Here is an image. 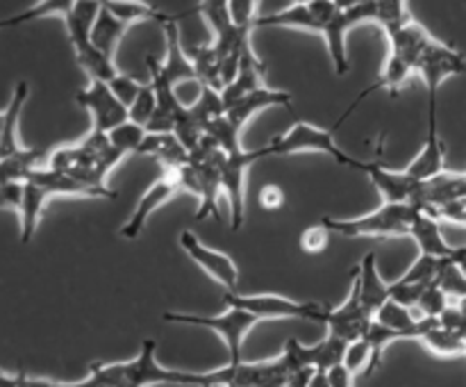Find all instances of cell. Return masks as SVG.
I'll return each instance as SVG.
<instances>
[{"label": "cell", "instance_id": "1", "mask_svg": "<svg viewBox=\"0 0 466 387\" xmlns=\"http://www.w3.org/2000/svg\"><path fill=\"white\" fill-rule=\"evenodd\" d=\"M153 340H146L139 355L127 362H91L89 376L80 382H50L27 376L30 387H153V385H189V387H223L217 372H173L162 367L155 358Z\"/></svg>", "mask_w": 466, "mask_h": 387}, {"label": "cell", "instance_id": "2", "mask_svg": "<svg viewBox=\"0 0 466 387\" xmlns=\"http://www.w3.org/2000/svg\"><path fill=\"white\" fill-rule=\"evenodd\" d=\"M100 5L103 3H86V0H76L73 3L71 12L64 16V23H66L68 39H71L73 53H76V62L80 64L82 71L89 76V82H109L118 76L116 64L109 57H105L94 44H91V30L96 25V18L100 14Z\"/></svg>", "mask_w": 466, "mask_h": 387}, {"label": "cell", "instance_id": "3", "mask_svg": "<svg viewBox=\"0 0 466 387\" xmlns=\"http://www.w3.org/2000/svg\"><path fill=\"white\" fill-rule=\"evenodd\" d=\"M303 358L299 353V340H287L278 358L262 362L226 364L218 369L223 387H287L296 373L305 372Z\"/></svg>", "mask_w": 466, "mask_h": 387}, {"label": "cell", "instance_id": "4", "mask_svg": "<svg viewBox=\"0 0 466 387\" xmlns=\"http://www.w3.org/2000/svg\"><path fill=\"white\" fill-rule=\"evenodd\" d=\"M268 155H296V153H323L335 159L339 167L358 168V171H373L378 162H364L341 150L335 141V130H323L312 123L296 121L287 132L278 135L267 146Z\"/></svg>", "mask_w": 466, "mask_h": 387}, {"label": "cell", "instance_id": "5", "mask_svg": "<svg viewBox=\"0 0 466 387\" xmlns=\"http://www.w3.org/2000/svg\"><path fill=\"white\" fill-rule=\"evenodd\" d=\"M421 208L414 203H382L376 212L358 219L323 217L321 226L344 237H410L414 219Z\"/></svg>", "mask_w": 466, "mask_h": 387}, {"label": "cell", "instance_id": "6", "mask_svg": "<svg viewBox=\"0 0 466 387\" xmlns=\"http://www.w3.org/2000/svg\"><path fill=\"white\" fill-rule=\"evenodd\" d=\"M228 308H241L246 312L255 314L262 319H308V321H317L326 326V319L330 308L321 303H300V300L287 299V296L278 294H255L244 296L237 291H226L223 294Z\"/></svg>", "mask_w": 466, "mask_h": 387}, {"label": "cell", "instance_id": "7", "mask_svg": "<svg viewBox=\"0 0 466 387\" xmlns=\"http://www.w3.org/2000/svg\"><path fill=\"white\" fill-rule=\"evenodd\" d=\"M378 0H362V3H337V12L332 21L323 27V35L330 53L332 66L339 77L350 71L349 53H346V36L353 27L362 23H376Z\"/></svg>", "mask_w": 466, "mask_h": 387}, {"label": "cell", "instance_id": "8", "mask_svg": "<svg viewBox=\"0 0 466 387\" xmlns=\"http://www.w3.org/2000/svg\"><path fill=\"white\" fill-rule=\"evenodd\" d=\"M164 321L168 323H185V326H200L209 328V331H217L223 337L228 346V364H239L241 360V346H244L246 332L259 321L255 314L246 312L241 308H228L223 314L217 317H198V314H185V312H164Z\"/></svg>", "mask_w": 466, "mask_h": 387}, {"label": "cell", "instance_id": "9", "mask_svg": "<svg viewBox=\"0 0 466 387\" xmlns=\"http://www.w3.org/2000/svg\"><path fill=\"white\" fill-rule=\"evenodd\" d=\"M267 146L258 150H237V153H218L217 167L221 171L223 191L230 203V228L232 232L244 226L246 219V171L258 159L267 158Z\"/></svg>", "mask_w": 466, "mask_h": 387}, {"label": "cell", "instance_id": "10", "mask_svg": "<svg viewBox=\"0 0 466 387\" xmlns=\"http://www.w3.org/2000/svg\"><path fill=\"white\" fill-rule=\"evenodd\" d=\"M226 114V105H223L221 89H212V87H200V98L194 105L185 109V117L176 126L173 135L180 139V144L187 150H194L200 144V139L208 132V126L214 118Z\"/></svg>", "mask_w": 466, "mask_h": 387}, {"label": "cell", "instance_id": "11", "mask_svg": "<svg viewBox=\"0 0 466 387\" xmlns=\"http://www.w3.org/2000/svg\"><path fill=\"white\" fill-rule=\"evenodd\" d=\"M337 12L335 0H300L289 5L268 16H259L258 25H276V27H294V30L314 32L323 35V27L332 21Z\"/></svg>", "mask_w": 466, "mask_h": 387}, {"label": "cell", "instance_id": "12", "mask_svg": "<svg viewBox=\"0 0 466 387\" xmlns=\"http://www.w3.org/2000/svg\"><path fill=\"white\" fill-rule=\"evenodd\" d=\"M466 71V57L444 41H432L417 62V76H421L428 89V98H437V91L451 76Z\"/></svg>", "mask_w": 466, "mask_h": 387}, {"label": "cell", "instance_id": "13", "mask_svg": "<svg viewBox=\"0 0 466 387\" xmlns=\"http://www.w3.org/2000/svg\"><path fill=\"white\" fill-rule=\"evenodd\" d=\"M77 103L91 114V121H94L91 130L94 132H105V135H109V132L116 130L118 126L130 121L127 107L114 96V91L109 89V85H105V82L91 80L86 89L77 91Z\"/></svg>", "mask_w": 466, "mask_h": 387}, {"label": "cell", "instance_id": "14", "mask_svg": "<svg viewBox=\"0 0 466 387\" xmlns=\"http://www.w3.org/2000/svg\"><path fill=\"white\" fill-rule=\"evenodd\" d=\"M177 244L180 249L198 264L203 271H208V276H212L218 285L226 287V291H237V282H239V269H237L235 260L230 255L221 253L217 249H209L205 246L198 237L191 230L180 232L177 237Z\"/></svg>", "mask_w": 466, "mask_h": 387}, {"label": "cell", "instance_id": "15", "mask_svg": "<svg viewBox=\"0 0 466 387\" xmlns=\"http://www.w3.org/2000/svg\"><path fill=\"white\" fill-rule=\"evenodd\" d=\"M410 178L417 182L431 180L446 171V144L440 137V126H437V98H428V132L421 150L417 158L403 168Z\"/></svg>", "mask_w": 466, "mask_h": 387}, {"label": "cell", "instance_id": "16", "mask_svg": "<svg viewBox=\"0 0 466 387\" xmlns=\"http://www.w3.org/2000/svg\"><path fill=\"white\" fill-rule=\"evenodd\" d=\"M148 71L150 85L157 96V109H155V117L146 127V132H176V126L185 117L187 105L180 103V98L176 96V87L164 77L162 62L153 55H148Z\"/></svg>", "mask_w": 466, "mask_h": 387}, {"label": "cell", "instance_id": "17", "mask_svg": "<svg viewBox=\"0 0 466 387\" xmlns=\"http://www.w3.org/2000/svg\"><path fill=\"white\" fill-rule=\"evenodd\" d=\"M371 321H373V314L362 305V299H360V287L353 278V287H350V294L349 299H346V303L339 305V308H332L330 312H328V319H326L328 335L339 337V340H344L346 344H350V341L362 340V337L367 335Z\"/></svg>", "mask_w": 466, "mask_h": 387}, {"label": "cell", "instance_id": "18", "mask_svg": "<svg viewBox=\"0 0 466 387\" xmlns=\"http://www.w3.org/2000/svg\"><path fill=\"white\" fill-rule=\"evenodd\" d=\"M180 189L182 187H180V180H177V173L164 171V176L159 178V180H155L153 185L146 189V194L141 196L135 212H132V217L127 219V223H123L121 237H126V239H137V237L141 235V230H144L146 221H148V219L153 217V214L167 203V200H171Z\"/></svg>", "mask_w": 466, "mask_h": 387}, {"label": "cell", "instance_id": "19", "mask_svg": "<svg viewBox=\"0 0 466 387\" xmlns=\"http://www.w3.org/2000/svg\"><path fill=\"white\" fill-rule=\"evenodd\" d=\"M466 199V173H451L444 171L440 176L423 180L417 185V194H414V205L423 209V212L435 214L446 205L460 203Z\"/></svg>", "mask_w": 466, "mask_h": 387}, {"label": "cell", "instance_id": "20", "mask_svg": "<svg viewBox=\"0 0 466 387\" xmlns=\"http://www.w3.org/2000/svg\"><path fill=\"white\" fill-rule=\"evenodd\" d=\"M410 237L419 244V253L437 260H455L466 269V246H451L441 235V223L435 214L419 212L410 228Z\"/></svg>", "mask_w": 466, "mask_h": 387}, {"label": "cell", "instance_id": "21", "mask_svg": "<svg viewBox=\"0 0 466 387\" xmlns=\"http://www.w3.org/2000/svg\"><path fill=\"white\" fill-rule=\"evenodd\" d=\"M25 182H32L46 199H55V196H80V199H116V191L109 189H96V187L86 185V182L77 180L76 176L64 171H55V168H35L27 176Z\"/></svg>", "mask_w": 466, "mask_h": 387}, {"label": "cell", "instance_id": "22", "mask_svg": "<svg viewBox=\"0 0 466 387\" xmlns=\"http://www.w3.org/2000/svg\"><path fill=\"white\" fill-rule=\"evenodd\" d=\"M264 76H267V64L255 55L253 39H246L241 46V59H239V71L237 77L228 87L221 89L223 105H232L235 100H239L241 96L250 94V91H258L264 87Z\"/></svg>", "mask_w": 466, "mask_h": 387}, {"label": "cell", "instance_id": "23", "mask_svg": "<svg viewBox=\"0 0 466 387\" xmlns=\"http://www.w3.org/2000/svg\"><path fill=\"white\" fill-rule=\"evenodd\" d=\"M291 105V94L289 91H278L262 87L258 91H250V94L241 96L239 100H235L232 105L226 107V118L230 121V126L235 130L241 132V127L248 123V118L253 114L262 112L267 107H289Z\"/></svg>", "mask_w": 466, "mask_h": 387}, {"label": "cell", "instance_id": "24", "mask_svg": "<svg viewBox=\"0 0 466 387\" xmlns=\"http://www.w3.org/2000/svg\"><path fill=\"white\" fill-rule=\"evenodd\" d=\"M180 16L171 18L168 23H164V39H167V57L162 62V73L173 87L185 85V82L196 80L194 64H191L189 55L182 48L180 39Z\"/></svg>", "mask_w": 466, "mask_h": 387}, {"label": "cell", "instance_id": "25", "mask_svg": "<svg viewBox=\"0 0 466 387\" xmlns=\"http://www.w3.org/2000/svg\"><path fill=\"white\" fill-rule=\"evenodd\" d=\"M353 278L360 287V299H362V305L373 314V317H376L378 310L391 299V285L382 280L380 271H378L376 253H373V250L360 260L358 269L353 271Z\"/></svg>", "mask_w": 466, "mask_h": 387}, {"label": "cell", "instance_id": "26", "mask_svg": "<svg viewBox=\"0 0 466 387\" xmlns=\"http://www.w3.org/2000/svg\"><path fill=\"white\" fill-rule=\"evenodd\" d=\"M137 153L153 155L162 164L164 171H177V168L191 162V153L180 144V139L173 132H148Z\"/></svg>", "mask_w": 466, "mask_h": 387}, {"label": "cell", "instance_id": "27", "mask_svg": "<svg viewBox=\"0 0 466 387\" xmlns=\"http://www.w3.org/2000/svg\"><path fill=\"white\" fill-rule=\"evenodd\" d=\"M369 180L378 189L382 203H414L419 182L405 171H390L378 162L376 168L369 171Z\"/></svg>", "mask_w": 466, "mask_h": 387}, {"label": "cell", "instance_id": "28", "mask_svg": "<svg viewBox=\"0 0 466 387\" xmlns=\"http://www.w3.org/2000/svg\"><path fill=\"white\" fill-rule=\"evenodd\" d=\"M221 153V150H218ZM218 155L214 158V162H203L194 164L196 173H198V189H196V196L200 199V209L196 212V221H205V219H217L218 221V194L223 191L221 182V171L217 167Z\"/></svg>", "mask_w": 466, "mask_h": 387}, {"label": "cell", "instance_id": "29", "mask_svg": "<svg viewBox=\"0 0 466 387\" xmlns=\"http://www.w3.org/2000/svg\"><path fill=\"white\" fill-rule=\"evenodd\" d=\"M127 30H130V25H127L126 21L114 16L105 5H100V14L98 18H96L94 30H91V44H94L105 57H109L114 62L118 46H121L123 36H126Z\"/></svg>", "mask_w": 466, "mask_h": 387}, {"label": "cell", "instance_id": "30", "mask_svg": "<svg viewBox=\"0 0 466 387\" xmlns=\"http://www.w3.org/2000/svg\"><path fill=\"white\" fill-rule=\"evenodd\" d=\"M191 64H194L196 71V82H200V87H212L218 89L221 87V59H218L217 50L212 44H198L189 46L187 48Z\"/></svg>", "mask_w": 466, "mask_h": 387}, {"label": "cell", "instance_id": "31", "mask_svg": "<svg viewBox=\"0 0 466 387\" xmlns=\"http://www.w3.org/2000/svg\"><path fill=\"white\" fill-rule=\"evenodd\" d=\"M423 346L431 351L437 358H458V355H466V340L458 332L441 328L440 323L428 328L421 337H419Z\"/></svg>", "mask_w": 466, "mask_h": 387}, {"label": "cell", "instance_id": "32", "mask_svg": "<svg viewBox=\"0 0 466 387\" xmlns=\"http://www.w3.org/2000/svg\"><path fill=\"white\" fill-rule=\"evenodd\" d=\"M114 16H118L121 21H126L127 25H135L139 21H157V23H168L171 18L168 14L159 12L157 7H153L150 3H137V0H109V3H103Z\"/></svg>", "mask_w": 466, "mask_h": 387}, {"label": "cell", "instance_id": "33", "mask_svg": "<svg viewBox=\"0 0 466 387\" xmlns=\"http://www.w3.org/2000/svg\"><path fill=\"white\" fill-rule=\"evenodd\" d=\"M364 340L369 341V346H371V362H369V369L367 373H364V378L373 376V373L378 372V367L382 364V353H385L387 346H391L394 341L403 340V335L396 331H391V328L382 326V323H378L376 319L371 321V326H369L367 335H364Z\"/></svg>", "mask_w": 466, "mask_h": 387}, {"label": "cell", "instance_id": "34", "mask_svg": "<svg viewBox=\"0 0 466 387\" xmlns=\"http://www.w3.org/2000/svg\"><path fill=\"white\" fill-rule=\"evenodd\" d=\"M435 282L441 287V291H444L449 299L460 300L466 296L464 267L460 262H455V260H441Z\"/></svg>", "mask_w": 466, "mask_h": 387}, {"label": "cell", "instance_id": "35", "mask_svg": "<svg viewBox=\"0 0 466 387\" xmlns=\"http://www.w3.org/2000/svg\"><path fill=\"white\" fill-rule=\"evenodd\" d=\"M146 135H148V132H146V127L127 121V123H123V126H118L116 130L109 132L107 137H109V144L116 146V148H121L123 153H137L141 146V141L146 139Z\"/></svg>", "mask_w": 466, "mask_h": 387}, {"label": "cell", "instance_id": "36", "mask_svg": "<svg viewBox=\"0 0 466 387\" xmlns=\"http://www.w3.org/2000/svg\"><path fill=\"white\" fill-rule=\"evenodd\" d=\"M155 109H157V96H155L153 85H144V89L137 96L135 103L130 105L127 114H130L132 123H137L141 127H148V123L155 117Z\"/></svg>", "mask_w": 466, "mask_h": 387}, {"label": "cell", "instance_id": "37", "mask_svg": "<svg viewBox=\"0 0 466 387\" xmlns=\"http://www.w3.org/2000/svg\"><path fill=\"white\" fill-rule=\"evenodd\" d=\"M369 362H371V346H369V341L364 340H355L350 341L349 346H346V353H344V367L349 369L353 376H360V373H367L369 369Z\"/></svg>", "mask_w": 466, "mask_h": 387}, {"label": "cell", "instance_id": "38", "mask_svg": "<svg viewBox=\"0 0 466 387\" xmlns=\"http://www.w3.org/2000/svg\"><path fill=\"white\" fill-rule=\"evenodd\" d=\"M441 260L431 258V255H421L410 264L408 271L399 278L400 282H435L437 271H440Z\"/></svg>", "mask_w": 466, "mask_h": 387}, {"label": "cell", "instance_id": "39", "mask_svg": "<svg viewBox=\"0 0 466 387\" xmlns=\"http://www.w3.org/2000/svg\"><path fill=\"white\" fill-rule=\"evenodd\" d=\"M451 305V299L449 296L441 291V287L437 285V282H432L431 287H428L426 291H423L421 300H419V305L414 310H417L421 317H431V319H440L441 312H444L446 308Z\"/></svg>", "mask_w": 466, "mask_h": 387}, {"label": "cell", "instance_id": "40", "mask_svg": "<svg viewBox=\"0 0 466 387\" xmlns=\"http://www.w3.org/2000/svg\"><path fill=\"white\" fill-rule=\"evenodd\" d=\"M432 282H391V300L405 305V308H417L421 300L423 291L431 287Z\"/></svg>", "mask_w": 466, "mask_h": 387}, {"label": "cell", "instance_id": "41", "mask_svg": "<svg viewBox=\"0 0 466 387\" xmlns=\"http://www.w3.org/2000/svg\"><path fill=\"white\" fill-rule=\"evenodd\" d=\"M230 7V18L239 30H253L258 25V7L259 3H253V0H232L228 3Z\"/></svg>", "mask_w": 466, "mask_h": 387}, {"label": "cell", "instance_id": "42", "mask_svg": "<svg viewBox=\"0 0 466 387\" xmlns=\"http://www.w3.org/2000/svg\"><path fill=\"white\" fill-rule=\"evenodd\" d=\"M109 89H112L114 96H116V98L121 100V103L126 105L127 109H130V105L135 103L137 96L141 94L144 85H141V82L137 80V77L123 76V73H118V76L114 77L112 82H109Z\"/></svg>", "mask_w": 466, "mask_h": 387}, {"label": "cell", "instance_id": "43", "mask_svg": "<svg viewBox=\"0 0 466 387\" xmlns=\"http://www.w3.org/2000/svg\"><path fill=\"white\" fill-rule=\"evenodd\" d=\"M328 241H330V230L319 223V226L303 230V235H300V249H303V253L319 255L328 249Z\"/></svg>", "mask_w": 466, "mask_h": 387}, {"label": "cell", "instance_id": "44", "mask_svg": "<svg viewBox=\"0 0 466 387\" xmlns=\"http://www.w3.org/2000/svg\"><path fill=\"white\" fill-rule=\"evenodd\" d=\"M285 189L278 185H264L259 189V205L264 209H280L285 205Z\"/></svg>", "mask_w": 466, "mask_h": 387}, {"label": "cell", "instance_id": "45", "mask_svg": "<svg viewBox=\"0 0 466 387\" xmlns=\"http://www.w3.org/2000/svg\"><path fill=\"white\" fill-rule=\"evenodd\" d=\"M328 376H330L332 387H353L355 376L344 367V364H337V367H332L330 372H328Z\"/></svg>", "mask_w": 466, "mask_h": 387}, {"label": "cell", "instance_id": "46", "mask_svg": "<svg viewBox=\"0 0 466 387\" xmlns=\"http://www.w3.org/2000/svg\"><path fill=\"white\" fill-rule=\"evenodd\" d=\"M308 387H332L328 372H317V369H314V373H312V376H309Z\"/></svg>", "mask_w": 466, "mask_h": 387}, {"label": "cell", "instance_id": "47", "mask_svg": "<svg viewBox=\"0 0 466 387\" xmlns=\"http://www.w3.org/2000/svg\"><path fill=\"white\" fill-rule=\"evenodd\" d=\"M458 308L462 310V312L466 314V296H464V299H460V300H458Z\"/></svg>", "mask_w": 466, "mask_h": 387}, {"label": "cell", "instance_id": "48", "mask_svg": "<svg viewBox=\"0 0 466 387\" xmlns=\"http://www.w3.org/2000/svg\"><path fill=\"white\" fill-rule=\"evenodd\" d=\"M464 205H466V199H464Z\"/></svg>", "mask_w": 466, "mask_h": 387}, {"label": "cell", "instance_id": "49", "mask_svg": "<svg viewBox=\"0 0 466 387\" xmlns=\"http://www.w3.org/2000/svg\"><path fill=\"white\" fill-rule=\"evenodd\" d=\"M209 387H212V385H209Z\"/></svg>", "mask_w": 466, "mask_h": 387}]
</instances>
